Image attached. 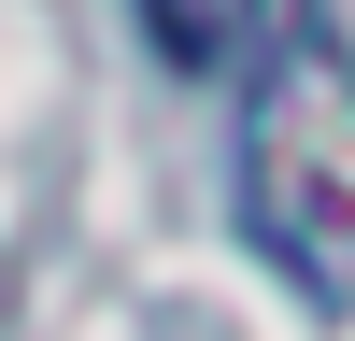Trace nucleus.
<instances>
[{"instance_id": "obj_1", "label": "nucleus", "mask_w": 355, "mask_h": 341, "mask_svg": "<svg viewBox=\"0 0 355 341\" xmlns=\"http://www.w3.org/2000/svg\"><path fill=\"white\" fill-rule=\"evenodd\" d=\"M242 114H227V157H242V227L299 299L355 313V43L327 28V0H242Z\"/></svg>"}]
</instances>
